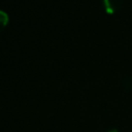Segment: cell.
Listing matches in <instances>:
<instances>
[{"label":"cell","instance_id":"obj_1","mask_svg":"<svg viewBox=\"0 0 132 132\" xmlns=\"http://www.w3.org/2000/svg\"><path fill=\"white\" fill-rule=\"evenodd\" d=\"M123 0H103V6L108 13H113L121 8Z\"/></svg>","mask_w":132,"mask_h":132},{"label":"cell","instance_id":"obj_2","mask_svg":"<svg viewBox=\"0 0 132 132\" xmlns=\"http://www.w3.org/2000/svg\"><path fill=\"white\" fill-rule=\"evenodd\" d=\"M9 22V16L6 11L3 9H0V31L6 27V25Z\"/></svg>","mask_w":132,"mask_h":132},{"label":"cell","instance_id":"obj_3","mask_svg":"<svg viewBox=\"0 0 132 132\" xmlns=\"http://www.w3.org/2000/svg\"><path fill=\"white\" fill-rule=\"evenodd\" d=\"M123 84H124V87H125L126 89L132 90V76H127V77L124 79Z\"/></svg>","mask_w":132,"mask_h":132},{"label":"cell","instance_id":"obj_4","mask_svg":"<svg viewBox=\"0 0 132 132\" xmlns=\"http://www.w3.org/2000/svg\"><path fill=\"white\" fill-rule=\"evenodd\" d=\"M108 132H120V131H119L118 129H110Z\"/></svg>","mask_w":132,"mask_h":132}]
</instances>
